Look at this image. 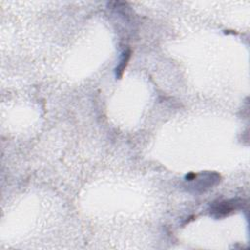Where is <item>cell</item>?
<instances>
[{"mask_svg":"<svg viewBox=\"0 0 250 250\" xmlns=\"http://www.w3.org/2000/svg\"><path fill=\"white\" fill-rule=\"evenodd\" d=\"M244 204L242 199H229L224 201L214 202L211 206L210 212L216 218L226 217L237 209H240Z\"/></svg>","mask_w":250,"mask_h":250,"instance_id":"obj_1","label":"cell"},{"mask_svg":"<svg viewBox=\"0 0 250 250\" xmlns=\"http://www.w3.org/2000/svg\"><path fill=\"white\" fill-rule=\"evenodd\" d=\"M130 54H131L130 50L123 52L122 58H121V60H120V63H119V65L116 67V76H117V77H121V75H122V73H123L125 67H126V64H127V62H128V61H129Z\"/></svg>","mask_w":250,"mask_h":250,"instance_id":"obj_2","label":"cell"}]
</instances>
